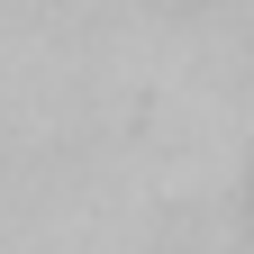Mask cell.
Wrapping results in <instances>:
<instances>
[{
    "mask_svg": "<svg viewBox=\"0 0 254 254\" xmlns=\"http://www.w3.org/2000/svg\"><path fill=\"white\" fill-rule=\"evenodd\" d=\"M182 9H190V0H182Z\"/></svg>",
    "mask_w": 254,
    "mask_h": 254,
    "instance_id": "6da1fadb",
    "label": "cell"
}]
</instances>
